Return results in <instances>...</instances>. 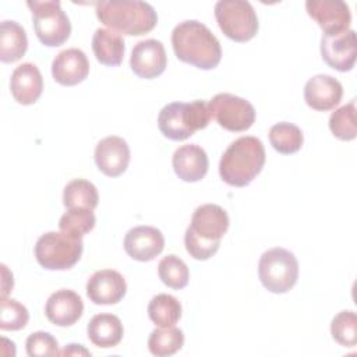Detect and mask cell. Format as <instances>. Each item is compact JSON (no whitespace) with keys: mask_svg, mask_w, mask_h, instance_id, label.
<instances>
[{"mask_svg":"<svg viewBox=\"0 0 357 357\" xmlns=\"http://www.w3.org/2000/svg\"><path fill=\"white\" fill-rule=\"evenodd\" d=\"M172 46L178 60L192 64L201 70L218 67L222 59V49L218 38L199 21L188 20L174 26Z\"/></svg>","mask_w":357,"mask_h":357,"instance_id":"obj_1","label":"cell"},{"mask_svg":"<svg viewBox=\"0 0 357 357\" xmlns=\"http://www.w3.org/2000/svg\"><path fill=\"white\" fill-rule=\"evenodd\" d=\"M229 229V216L226 211L216 204L198 206L191 223L184 234L187 252L198 261H206L216 254L220 238Z\"/></svg>","mask_w":357,"mask_h":357,"instance_id":"obj_2","label":"cell"},{"mask_svg":"<svg viewBox=\"0 0 357 357\" xmlns=\"http://www.w3.org/2000/svg\"><path fill=\"white\" fill-rule=\"evenodd\" d=\"M265 165V148L261 139L244 135L234 139L219 162L220 178L231 187L248 185Z\"/></svg>","mask_w":357,"mask_h":357,"instance_id":"obj_3","label":"cell"},{"mask_svg":"<svg viewBox=\"0 0 357 357\" xmlns=\"http://www.w3.org/2000/svg\"><path fill=\"white\" fill-rule=\"evenodd\" d=\"M96 17L114 32L138 36L151 32L158 22L155 8L139 0H109L96 3Z\"/></svg>","mask_w":357,"mask_h":357,"instance_id":"obj_4","label":"cell"},{"mask_svg":"<svg viewBox=\"0 0 357 357\" xmlns=\"http://www.w3.org/2000/svg\"><path fill=\"white\" fill-rule=\"evenodd\" d=\"M211 119L209 106L205 100H194L190 103L173 102L159 112L158 127L166 138L184 141L197 130L205 128Z\"/></svg>","mask_w":357,"mask_h":357,"instance_id":"obj_5","label":"cell"},{"mask_svg":"<svg viewBox=\"0 0 357 357\" xmlns=\"http://www.w3.org/2000/svg\"><path fill=\"white\" fill-rule=\"evenodd\" d=\"M82 250V238L60 230L42 234L35 244L33 252L42 268L49 271H66L79 261Z\"/></svg>","mask_w":357,"mask_h":357,"instance_id":"obj_6","label":"cell"},{"mask_svg":"<svg viewBox=\"0 0 357 357\" xmlns=\"http://www.w3.org/2000/svg\"><path fill=\"white\" fill-rule=\"evenodd\" d=\"M258 276L272 293H287L298 279V262L293 252L275 247L265 251L258 262Z\"/></svg>","mask_w":357,"mask_h":357,"instance_id":"obj_7","label":"cell"},{"mask_svg":"<svg viewBox=\"0 0 357 357\" xmlns=\"http://www.w3.org/2000/svg\"><path fill=\"white\" fill-rule=\"evenodd\" d=\"M32 11L33 29L39 42L49 47L63 45L71 33V24L67 14L61 10L60 1H26Z\"/></svg>","mask_w":357,"mask_h":357,"instance_id":"obj_8","label":"cell"},{"mask_svg":"<svg viewBox=\"0 0 357 357\" xmlns=\"http://www.w3.org/2000/svg\"><path fill=\"white\" fill-rule=\"evenodd\" d=\"M215 18L222 32L234 42H247L258 32V17L251 3L220 0L215 4Z\"/></svg>","mask_w":357,"mask_h":357,"instance_id":"obj_9","label":"cell"},{"mask_svg":"<svg viewBox=\"0 0 357 357\" xmlns=\"http://www.w3.org/2000/svg\"><path fill=\"white\" fill-rule=\"evenodd\" d=\"M208 106L211 116L227 131H245L255 121L254 106L248 100L231 93L223 92L215 95L209 100Z\"/></svg>","mask_w":357,"mask_h":357,"instance_id":"obj_10","label":"cell"},{"mask_svg":"<svg viewBox=\"0 0 357 357\" xmlns=\"http://www.w3.org/2000/svg\"><path fill=\"white\" fill-rule=\"evenodd\" d=\"M321 54L331 68L340 73L350 71L354 67L357 54L356 32L349 29L335 35H322Z\"/></svg>","mask_w":357,"mask_h":357,"instance_id":"obj_11","label":"cell"},{"mask_svg":"<svg viewBox=\"0 0 357 357\" xmlns=\"http://www.w3.org/2000/svg\"><path fill=\"white\" fill-rule=\"evenodd\" d=\"M308 15L321 26L324 35H335L349 31L351 13L342 0H308L305 3Z\"/></svg>","mask_w":357,"mask_h":357,"instance_id":"obj_12","label":"cell"},{"mask_svg":"<svg viewBox=\"0 0 357 357\" xmlns=\"http://www.w3.org/2000/svg\"><path fill=\"white\" fill-rule=\"evenodd\" d=\"M167 66V56L160 40L145 39L138 42L131 52L130 67L135 75L145 79L159 77Z\"/></svg>","mask_w":357,"mask_h":357,"instance_id":"obj_13","label":"cell"},{"mask_svg":"<svg viewBox=\"0 0 357 357\" xmlns=\"http://www.w3.org/2000/svg\"><path fill=\"white\" fill-rule=\"evenodd\" d=\"M123 245L132 259L148 262L155 259L163 251L165 237L156 227L137 226L127 231Z\"/></svg>","mask_w":357,"mask_h":357,"instance_id":"obj_14","label":"cell"},{"mask_svg":"<svg viewBox=\"0 0 357 357\" xmlns=\"http://www.w3.org/2000/svg\"><path fill=\"white\" fill-rule=\"evenodd\" d=\"M127 291V283L121 273L113 269L95 272L86 282V296L98 305L119 303Z\"/></svg>","mask_w":357,"mask_h":357,"instance_id":"obj_15","label":"cell"},{"mask_svg":"<svg viewBox=\"0 0 357 357\" xmlns=\"http://www.w3.org/2000/svg\"><path fill=\"white\" fill-rule=\"evenodd\" d=\"M93 158L98 169L103 174L109 177H117L123 174L128 167L130 148L123 138L110 135L96 144Z\"/></svg>","mask_w":357,"mask_h":357,"instance_id":"obj_16","label":"cell"},{"mask_svg":"<svg viewBox=\"0 0 357 357\" xmlns=\"http://www.w3.org/2000/svg\"><path fill=\"white\" fill-rule=\"evenodd\" d=\"M343 88L342 84L326 74H318L311 77L304 86L305 103L318 112H328L335 109L342 100Z\"/></svg>","mask_w":357,"mask_h":357,"instance_id":"obj_17","label":"cell"},{"mask_svg":"<svg viewBox=\"0 0 357 357\" xmlns=\"http://www.w3.org/2000/svg\"><path fill=\"white\" fill-rule=\"evenodd\" d=\"M84 312L81 297L70 289H60L52 293L45 305L47 319L57 326L74 325Z\"/></svg>","mask_w":357,"mask_h":357,"instance_id":"obj_18","label":"cell"},{"mask_svg":"<svg viewBox=\"0 0 357 357\" xmlns=\"http://www.w3.org/2000/svg\"><path fill=\"white\" fill-rule=\"evenodd\" d=\"M89 73V61L81 49L61 50L52 63V75L56 82L73 86L82 82Z\"/></svg>","mask_w":357,"mask_h":357,"instance_id":"obj_19","label":"cell"},{"mask_svg":"<svg viewBox=\"0 0 357 357\" xmlns=\"http://www.w3.org/2000/svg\"><path fill=\"white\" fill-rule=\"evenodd\" d=\"M174 173L187 183H195L205 177L208 172L206 152L197 144H187L177 148L173 153Z\"/></svg>","mask_w":357,"mask_h":357,"instance_id":"obj_20","label":"cell"},{"mask_svg":"<svg viewBox=\"0 0 357 357\" xmlns=\"http://www.w3.org/2000/svg\"><path fill=\"white\" fill-rule=\"evenodd\" d=\"M10 89L13 98L21 105H32L42 95L43 78L32 63L20 64L11 74Z\"/></svg>","mask_w":357,"mask_h":357,"instance_id":"obj_21","label":"cell"},{"mask_svg":"<svg viewBox=\"0 0 357 357\" xmlns=\"http://www.w3.org/2000/svg\"><path fill=\"white\" fill-rule=\"evenodd\" d=\"M89 340L102 349L117 346L124 335V328L119 317L113 314H98L91 318L88 328Z\"/></svg>","mask_w":357,"mask_h":357,"instance_id":"obj_22","label":"cell"},{"mask_svg":"<svg viewBox=\"0 0 357 357\" xmlns=\"http://www.w3.org/2000/svg\"><path fill=\"white\" fill-rule=\"evenodd\" d=\"M92 50L100 64L116 67L124 57V40L119 32L99 28L92 36Z\"/></svg>","mask_w":357,"mask_h":357,"instance_id":"obj_23","label":"cell"},{"mask_svg":"<svg viewBox=\"0 0 357 357\" xmlns=\"http://www.w3.org/2000/svg\"><path fill=\"white\" fill-rule=\"evenodd\" d=\"M28 47L25 29L15 21L4 20L0 25V60L14 63L20 60Z\"/></svg>","mask_w":357,"mask_h":357,"instance_id":"obj_24","label":"cell"},{"mask_svg":"<svg viewBox=\"0 0 357 357\" xmlns=\"http://www.w3.org/2000/svg\"><path fill=\"white\" fill-rule=\"evenodd\" d=\"M148 315L149 319L160 328L174 326L181 318V304L176 297L160 293L149 301Z\"/></svg>","mask_w":357,"mask_h":357,"instance_id":"obj_25","label":"cell"},{"mask_svg":"<svg viewBox=\"0 0 357 357\" xmlns=\"http://www.w3.org/2000/svg\"><path fill=\"white\" fill-rule=\"evenodd\" d=\"M99 202L96 187L84 178L71 180L63 191V204L67 209L88 208L95 209Z\"/></svg>","mask_w":357,"mask_h":357,"instance_id":"obj_26","label":"cell"},{"mask_svg":"<svg viewBox=\"0 0 357 357\" xmlns=\"http://www.w3.org/2000/svg\"><path fill=\"white\" fill-rule=\"evenodd\" d=\"M269 141L275 151L283 155H290L301 149L304 138L301 130L296 124L282 121L271 127Z\"/></svg>","mask_w":357,"mask_h":357,"instance_id":"obj_27","label":"cell"},{"mask_svg":"<svg viewBox=\"0 0 357 357\" xmlns=\"http://www.w3.org/2000/svg\"><path fill=\"white\" fill-rule=\"evenodd\" d=\"M184 344V333L174 326L160 328L151 332L148 337V349L156 357L173 356Z\"/></svg>","mask_w":357,"mask_h":357,"instance_id":"obj_28","label":"cell"},{"mask_svg":"<svg viewBox=\"0 0 357 357\" xmlns=\"http://www.w3.org/2000/svg\"><path fill=\"white\" fill-rule=\"evenodd\" d=\"M329 128L332 134L342 141H351L357 135L356 99L335 110L329 117Z\"/></svg>","mask_w":357,"mask_h":357,"instance_id":"obj_29","label":"cell"},{"mask_svg":"<svg viewBox=\"0 0 357 357\" xmlns=\"http://www.w3.org/2000/svg\"><path fill=\"white\" fill-rule=\"evenodd\" d=\"M96 223L95 213L88 208H73L67 209V212L59 220V229L67 234L82 238L86 233H89Z\"/></svg>","mask_w":357,"mask_h":357,"instance_id":"obj_30","label":"cell"},{"mask_svg":"<svg viewBox=\"0 0 357 357\" xmlns=\"http://www.w3.org/2000/svg\"><path fill=\"white\" fill-rule=\"evenodd\" d=\"M158 273L160 280L172 289H183L188 284L190 271L185 262L174 254L163 257L158 264Z\"/></svg>","mask_w":357,"mask_h":357,"instance_id":"obj_31","label":"cell"},{"mask_svg":"<svg viewBox=\"0 0 357 357\" xmlns=\"http://www.w3.org/2000/svg\"><path fill=\"white\" fill-rule=\"evenodd\" d=\"M332 337L344 347L357 344V315L354 311H342L332 319Z\"/></svg>","mask_w":357,"mask_h":357,"instance_id":"obj_32","label":"cell"},{"mask_svg":"<svg viewBox=\"0 0 357 357\" xmlns=\"http://www.w3.org/2000/svg\"><path fill=\"white\" fill-rule=\"evenodd\" d=\"M29 319V312L25 305L17 300L1 297L0 303V329L20 331L25 328Z\"/></svg>","mask_w":357,"mask_h":357,"instance_id":"obj_33","label":"cell"},{"mask_svg":"<svg viewBox=\"0 0 357 357\" xmlns=\"http://www.w3.org/2000/svg\"><path fill=\"white\" fill-rule=\"evenodd\" d=\"M26 353L31 357L38 356H57L59 351V343L57 340L47 332H33L26 339Z\"/></svg>","mask_w":357,"mask_h":357,"instance_id":"obj_34","label":"cell"},{"mask_svg":"<svg viewBox=\"0 0 357 357\" xmlns=\"http://www.w3.org/2000/svg\"><path fill=\"white\" fill-rule=\"evenodd\" d=\"M60 354H67V356H75V354H84V356H91V353L82 347V344H75V343H71L68 344L63 351H60Z\"/></svg>","mask_w":357,"mask_h":357,"instance_id":"obj_35","label":"cell"}]
</instances>
